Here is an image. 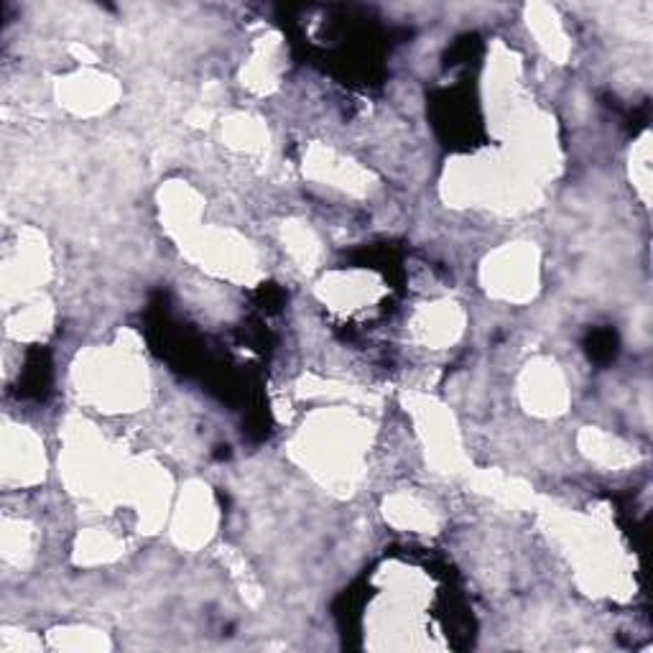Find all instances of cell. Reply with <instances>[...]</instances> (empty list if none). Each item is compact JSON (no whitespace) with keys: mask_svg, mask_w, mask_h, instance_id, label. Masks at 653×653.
Masks as SVG:
<instances>
[{"mask_svg":"<svg viewBox=\"0 0 653 653\" xmlns=\"http://www.w3.org/2000/svg\"><path fill=\"white\" fill-rule=\"evenodd\" d=\"M80 385L84 391L106 406L125 411L135 406L145 393V378L141 365H135L131 358L120 355H100L80 371Z\"/></svg>","mask_w":653,"mask_h":653,"instance_id":"1","label":"cell"},{"mask_svg":"<svg viewBox=\"0 0 653 653\" xmlns=\"http://www.w3.org/2000/svg\"><path fill=\"white\" fill-rule=\"evenodd\" d=\"M485 283L503 299H526L536 287V251L529 245H509L490 258Z\"/></svg>","mask_w":653,"mask_h":653,"instance_id":"2","label":"cell"},{"mask_svg":"<svg viewBox=\"0 0 653 653\" xmlns=\"http://www.w3.org/2000/svg\"><path fill=\"white\" fill-rule=\"evenodd\" d=\"M44 472V454L41 444L23 426L6 429L3 434V475L6 483L29 485L37 483Z\"/></svg>","mask_w":653,"mask_h":653,"instance_id":"3","label":"cell"},{"mask_svg":"<svg viewBox=\"0 0 653 653\" xmlns=\"http://www.w3.org/2000/svg\"><path fill=\"white\" fill-rule=\"evenodd\" d=\"M523 401L536 414H560L566 403V385L560 368L552 363H536L523 378Z\"/></svg>","mask_w":653,"mask_h":653,"instance_id":"4","label":"cell"},{"mask_svg":"<svg viewBox=\"0 0 653 653\" xmlns=\"http://www.w3.org/2000/svg\"><path fill=\"white\" fill-rule=\"evenodd\" d=\"M212 503L210 495L202 488H194V493H187L182 511L177 515V539L182 544H202L212 531Z\"/></svg>","mask_w":653,"mask_h":653,"instance_id":"5","label":"cell"},{"mask_svg":"<svg viewBox=\"0 0 653 653\" xmlns=\"http://www.w3.org/2000/svg\"><path fill=\"white\" fill-rule=\"evenodd\" d=\"M113 94L115 84L106 77L82 74L64 88V106H70L74 113H92V110H106Z\"/></svg>","mask_w":653,"mask_h":653,"instance_id":"6","label":"cell"},{"mask_svg":"<svg viewBox=\"0 0 653 653\" xmlns=\"http://www.w3.org/2000/svg\"><path fill=\"white\" fill-rule=\"evenodd\" d=\"M416 330L424 342H432V345H446V342H452L462 330L460 312L452 304L426 309V312L419 317Z\"/></svg>","mask_w":653,"mask_h":653,"instance_id":"7","label":"cell"},{"mask_svg":"<svg viewBox=\"0 0 653 653\" xmlns=\"http://www.w3.org/2000/svg\"><path fill=\"white\" fill-rule=\"evenodd\" d=\"M529 26L534 29L539 44L546 49L549 57L562 59L566 54V39L554 11H549L546 6H534L529 11Z\"/></svg>","mask_w":653,"mask_h":653,"instance_id":"8","label":"cell"},{"mask_svg":"<svg viewBox=\"0 0 653 653\" xmlns=\"http://www.w3.org/2000/svg\"><path fill=\"white\" fill-rule=\"evenodd\" d=\"M582 444L584 450L592 460L603 462V465H625V462L631 460V454L625 452V446L615 440V436L603 434V432H584L582 436Z\"/></svg>","mask_w":653,"mask_h":653,"instance_id":"9","label":"cell"},{"mask_svg":"<svg viewBox=\"0 0 653 653\" xmlns=\"http://www.w3.org/2000/svg\"><path fill=\"white\" fill-rule=\"evenodd\" d=\"M385 513H389L391 521L401 529H414V531H424L426 526L432 529V515H429L424 505L416 503L414 498H406V495L391 498V503L385 505Z\"/></svg>","mask_w":653,"mask_h":653,"instance_id":"10","label":"cell"},{"mask_svg":"<svg viewBox=\"0 0 653 653\" xmlns=\"http://www.w3.org/2000/svg\"><path fill=\"white\" fill-rule=\"evenodd\" d=\"M31 554V534L23 523H11L6 521V531H3V556L6 562H16L21 564L26 556Z\"/></svg>","mask_w":653,"mask_h":653,"instance_id":"11","label":"cell"}]
</instances>
